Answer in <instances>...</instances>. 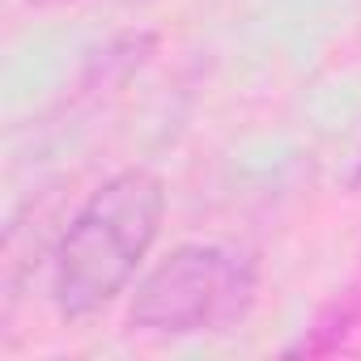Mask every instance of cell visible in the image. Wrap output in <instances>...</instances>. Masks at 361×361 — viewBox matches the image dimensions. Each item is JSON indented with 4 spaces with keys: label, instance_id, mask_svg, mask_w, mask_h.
<instances>
[{
    "label": "cell",
    "instance_id": "obj_1",
    "mask_svg": "<svg viewBox=\"0 0 361 361\" xmlns=\"http://www.w3.org/2000/svg\"><path fill=\"white\" fill-rule=\"evenodd\" d=\"M166 217V183L153 170H119L81 204L56 247L51 298L77 323L111 306L145 264Z\"/></svg>",
    "mask_w": 361,
    "mask_h": 361
},
{
    "label": "cell",
    "instance_id": "obj_2",
    "mask_svg": "<svg viewBox=\"0 0 361 361\" xmlns=\"http://www.w3.org/2000/svg\"><path fill=\"white\" fill-rule=\"evenodd\" d=\"M255 302V264L226 251L188 243L170 251L128 306V327L145 336H200L234 327Z\"/></svg>",
    "mask_w": 361,
    "mask_h": 361
},
{
    "label": "cell",
    "instance_id": "obj_4",
    "mask_svg": "<svg viewBox=\"0 0 361 361\" xmlns=\"http://www.w3.org/2000/svg\"><path fill=\"white\" fill-rule=\"evenodd\" d=\"M30 5H39V9H47V5H68V0H30Z\"/></svg>",
    "mask_w": 361,
    "mask_h": 361
},
{
    "label": "cell",
    "instance_id": "obj_3",
    "mask_svg": "<svg viewBox=\"0 0 361 361\" xmlns=\"http://www.w3.org/2000/svg\"><path fill=\"white\" fill-rule=\"evenodd\" d=\"M361 348V285L344 289L336 302L319 310V319L289 344V357H340Z\"/></svg>",
    "mask_w": 361,
    "mask_h": 361
},
{
    "label": "cell",
    "instance_id": "obj_5",
    "mask_svg": "<svg viewBox=\"0 0 361 361\" xmlns=\"http://www.w3.org/2000/svg\"><path fill=\"white\" fill-rule=\"evenodd\" d=\"M353 183H361V166H357V178H353Z\"/></svg>",
    "mask_w": 361,
    "mask_h": 361
}]
</instances>
